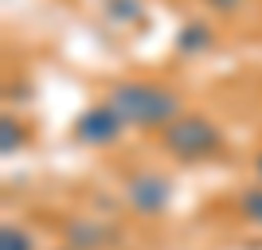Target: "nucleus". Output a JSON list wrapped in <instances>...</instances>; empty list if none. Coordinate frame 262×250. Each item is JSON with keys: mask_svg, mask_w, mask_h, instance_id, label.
I'll return each instance as SVG.
<instances>
[{"mask_svg": "<svg viewBox=\"0 0 262 250\" xmlns=\"http://www.w3.org/2000/svg\"><path fill=\"white\" fill-rule=\"evenodd\" d=\"M211 4H215L219 12H227V8H235V4H239V0H211Z\"/></svg>", "mask_w": 262, "mask_h": 250, "instance_id": "nucleus-8", "label": "nucleus"}, {"mask_svg": "<svg viewBox=\"0 0 262 250\" xmlns=\"http://www.w3.org/2000/svg\"><path fill=\"white\" fill-rule=\"evenodd\" d=\"M239 211H243V219L262 223V184L258 188H247V192L239 196Z\"/></svg>", "mask_w": 262, "mask_h": 250, "instance_id": "nucleus-5", "label": "nucleus"}, {"mask_svg": "<svg viewBox=\"0 0 262 250\" xmlns=\"http://www.w3.org/2000/svg\"><path fill=\"white\" fill-rule=\"evenodd\" d=\"M106 102L133 129H168L180 118V98L157 82H118Z\"/></svg>", "mask_w": 262, "mask_h": 250, "instance_id": "nucleus-1", "label": "nucleus"}, {"mask_svg": "<svg viewBox=\"0 0 262 250\" xmlns=\"http://www.w3.org/2000/svg\"><path fill=\"white\" fill-rule=\"evenodd\" d=\"M164 149L180 161H204L219 149V129L208 118H176L164 129Z\"/></svg>", "mask_w": 262, "mask_h": 250, "instance_id": "nucleus-2", "label": "nucleus"}, {"mask_svg": "<svg viewBox=\"0 0 262 250\" xmlns=\"http://www.w3.org/2000/svg\"><path fill=\"white\" fill-rule=\"evenodd\" d=\"M254 172H258V180H262V152H258V161H254Z\"/></svg>", "mask_w": 262, "mask_h": 250, "instance_id": "nucleus-9", "label": "nucleus"}, {"mask_svg": "<svg viewBox=\"0 0 262 250\" xmlns=\"http://www.w3.org/2000/svg\"><path fill=\"white\" fill-rule=\"evenodd\" d=\"M121 125H125V121L118 118V109L110 106V102H102V106L86 109V113L78 118L75 137H78V141H86V145H110L121 133Z\"/></svg>", "mask_w": 262, "mask_h": 250, "instance_id": "nucleus-3", "label": "nucleus"}, {"mask_svg": "<svg viewBox=\"0 0 262 250\" xmlns=\"http://www.w3.org/2000/svg\"><path fill=\"white\" fill-rule=\"evenodd\" d=\"M180 47H208V28H200V24H188L184 35H180Z\"/></svg>", "mask_w": 262, "mask_h": 250, "instance_id": "nucleus-7", "label": "nucleus"}, {"mask_svg": "<svg viewBox=\"0 0 262 250\" xmlns=\"http://www.w3.org/2000/svg\"><path fill=\"white\" fill-rule=\"evenodd\" d=\"M168 180H161V176H141V180H133L129 184V199H133V207L137 211H161L164 203H168Z\"/></svg>", "mask_w": 262, "mask_h": 250, "instance_id": "nucleus-4", "label": "nucleus"}, {"mask_svg": "<svg viewBox=\"0 0 262 250\" xmlns=\"http://www.w3.org/2000/svg\"><path fill=\"white\" fill-rule=\"evenodd\" d=\"M0 246L4 250H32V242H28V235H24L20 227H4V235H0Z\"/></svg>", "mask_w": 262, "mask_h": 250, "instance_id": "nucleus-6", "label": "nucleus"}]
</instances>
